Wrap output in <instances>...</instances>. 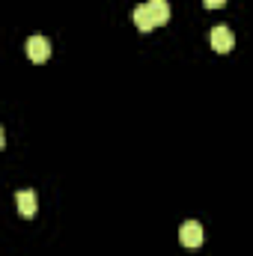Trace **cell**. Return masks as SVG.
<instances>
[{
    "label": "cell",
    "mask_w": 253,
    "mask_h": 256,
    "mask_svg": "<svg viewBox=\"0 0 253 256\" xmlns=\"http://www.w3.org/2000/svg\"><path fill=\"white\" fill-rule=\"evenodd\" d=\"M27 57H30L33 63H48V57H51V42H48L45 36H30V39H27Z\"/></svg>",
    "instance_id": "cell-3"
},
{
    "label": "cell",
    "mask_w": 253,
    "mask_h": 256,
    "mask_svg": "<svg viewBox=\"0 0 253 256\" xmlns=\"http://www.w3.org/2000/svg\"><path fill=\"white\" fill-rule=\"evenodd\" d=\"M179 242H182V248H188V250H196V248L206 242L202 224H196V220H185V224H182V230H179Z\"/></svg>",
    "instance_id": "cell-1"
},
{
    "label": "cell",
    "mask_w": 253,
    "mask_h": 256,
    "mask_svg": "<svg viewBox=\"0 0 253 256\" xmlns=\"http://www.w3.org/2000/svg\"><path fill=\"white\" fill-rule=\"evenodd\" d=\"M131 21L137 24V30L140 33H149L155 24H152V18H149V9H146V3L143 6H134V12H131Z\"/></svg>",
    "instance_id": "cell-6"
},
{
    "label": "cell",
    "mask_w": 253,
    "mask_h": 256,
    "mask_svg": "<svg viewBox=\"0 0 253 256\" xmlns=\"http://www.w3.org/2000/svg\"><path fill=\"white\" fill-rule=\"evenodd\" d=\"M146 9H149V18H152V24H155V27L170 21V3H167V0H149V3H146Z\"/></svg>",
    "instance_id": "cell-4"
},
{
    "label": "cell",
    "mask_w": 253,
    "mask_h": 256,
    "mask_svg": "<svg viewBox=\"0 0 253 256\" xmlns=\"http://www.w3.org/2000/svg\"><path fill=\"white\" fill-rule=\"evenodd\" d=\"M15 206H18V212H21L24 218H33L39 202H36V194L27 188V191H18V194H15Z\"/></svg>",
    "instance_id": "cell-5"
},
{
    "label": "cell",
    "mask_w": 253,
    "mask_h": 256,
    "mask_svg": "<svg viewBox=\"0 0 253 256\" xmlns=\"http://www.w3.org/2000/svg\"><path fill=\"white\" fill-rule=\"evenodd\" d=\"M0 146H3V128H0Z\"/></svg>",
    "instance_id": "cell-8"
},
{
    "label": "cell",
    "mask_w": 253,
    "mask_h": 256,
    "mask_svg": "<svg viewBox=\"0 0 253 256\" xmlns=\"http://www.w3.org/2000/svg\"><path fill=\"white\" fill-rule=\"evenodd\" d=\"M212 48H214L218 54H230V51L236 48V33H232L226 24H218V27L212 30Z\"/></svg>",
    "instance_id": "cell-2"
},
{
    "label": "cell",
    "mask_w": 253,
    "mask_h": 256,
    "mask_svg": "<svg viewBox=\"0 0 253 256\" xmlns=\"http://www.w3.org/2000/svg\"><path fill=\"white\" fill-rule=\"evenodd\" d=\"M202 3H206V9H218V6H224L226 0H202Z\"/></svg>",
    "instance_id": "cell-7"
}]
</instances>
